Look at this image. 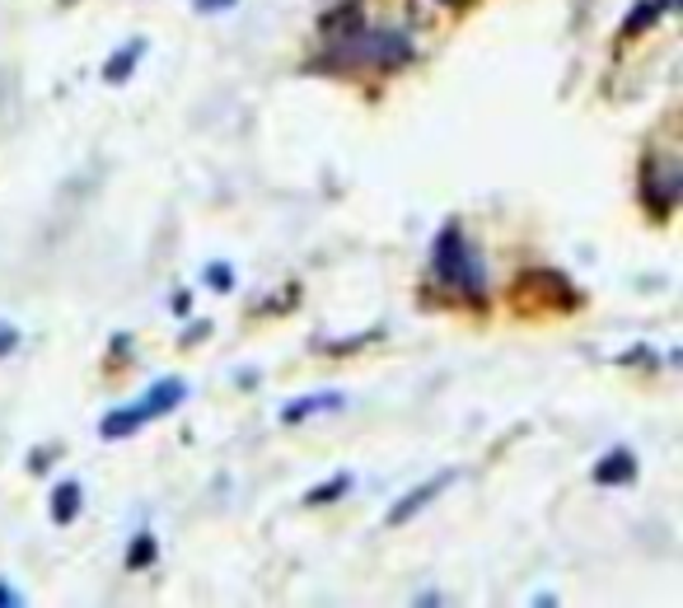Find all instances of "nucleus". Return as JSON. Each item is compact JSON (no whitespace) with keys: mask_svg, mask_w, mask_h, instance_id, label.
I'll return each instance as SVG.
<instances>
[{"mask_svg":"<svg viewBox=\"0 0 683 608\" xmlns=\"http://www.w3.org/2000/svg\"><path fill=\"white\" fill-rule=\"evenodd\" d=\"M14 347H20V333H14L10 323H0V356H10Z\"/></svg>","mask_w":683,"mask_h":608,"instance_id":"obj_12","label":"nucleus"},{"mask_svg":"<svg viewBox=\"0 0 683 608\" xmlns=\"http://www.w3.org/2000/svg\"><path fill=\"white\" fill-rule=\"evenodd\" d=\"M636 477V459L628 449H613V455H604L599 468H595V482H632Z\"/></svg>","mask_w":683,"mask_h":608,"instance_id":"obj_5","label":"nucleus"},{"mask_svg":"<svg viewBox=\"0 0 683 608\" xmlns=\"http://www.w3.org/2000/svg\"><path fill=\"white\" fill-rule=\"evenodd\" d=\"M141 52H146V42H141V38H136V42H127V47H122V52H117V57L103 66V80H108V85L127 80V75H132V66H136V57H141Z\"/></svg>","mask_w":683,"mask_h":608,"instance_id":"obj_6","label":"nucleus"},{"mask_svg":"<svg viewBox=\"0 0 683 608\" xmlns=\"http://www.w3.org/2000/svg\"><path fill=\"white\" fill-rule=\"evenodd\" d=\"M431 268H436V276L445 281L449 290L469 295V300H483L487 295V268L483 258H477V248L463 239L459 225H445L436 234V253H431Z\"/></svg>","mask_w":683,"mask_h":608,"instance_id":"obj_1","label":"nucleus"},{"mask_svg":"<svg viewBox=\"0 0 683 608\" xmlns=\"http://www.w3.org/2000/svg\"><path fill=\"white\" fill-rule=\"evenodd\" d=\"M337 408H347V394H323V398H300V402H290V408L282 412L286 426H295V421H305V417H319V412H337Z\"/></svg>","mask_w":683,"mask_h":608,"instance_id":"obj_4","label":"nucleus"},{"mask_svg":"<svg viewBox=\"0 0 683 608\" xmlns=\"http://www.w3.org/2000/svg\"><path fill=\"white\" fill-rule=\"evenodd\" d=\"M207 281H211L215 290H229V268H225V262H211V268H207Z\"/></svg>","mask_w":683,"mask_h":608,"instance_id":"obj_11","label":"nucleus"},{"mask_svg":"<svg viewBox=\"0 0 683 608\" xmlns=\"http://www.w3.org/2000/svg\"><path fill=\"white\" fill-rule=\"evenodd\" d=\"M342 492H351V477L347 473H337L333 482H323V487L309 492V506H323V501H333V496H342Z\"/></svg>","mask_w":683,"mask_h":608,"instance_id":"obj_9","label":"nucleus"},{"mask_svg":"<svg viewBox=\"0 0 683 608\" xmlns=\"http://www.w3.org/2000/svg\"><path fill=\"white\" fill-rule=\"evenodd\" d=\"M449 477H455V473H440V477H431L426 482V487H417V492H408V496H402V501L389 510V524H402V520H412V514L417 510H422L426 501H431V496H440L445 487H449Z\"/></svg>","mask_w":683,"mask_h":608,"instance_id":"obj_2","label":"nucleus"},{"mask_svg":"<svg viewBox=\"0 0 683 608\" xmlns=\"http://www.w3.org/2000/svg\"><path fill=\"white\" fill-rule=\"evenodd\" d=\"M141 421H150V417L141 412V402H136V408H122V412H108V417H103V435H108V441H117V435H132L136 426H141Z\"/></svg>","mask_w":683,"mask_h":608,"instance_id":"obj_7","label":"nucleus"},{"mask_svg":"<svg viewBox=\"0 0 683 608\" xmlns=\"http://www.w3.org/2000/svg\"><path fill=\"white\" fill-rule=\"evenodd\" d=\"M75 510H80V482H61L52 496V514L66 524V520H75Z\"/></svg>","mask_w":683,"mask_h":608,"instance_id":"obj_8","label":"nucleus"},{"mask_svg":"<svg viewBox=\"0 0 683 608\" xmlns=\"http://www.w3.org/2000/svg\"><path fill=\"white\" fill-rule=\"evenodd\" d=\"M0 604H20V595H14V590H5V585H0Z\"/></svg>","mask_w":683,"mask_h":608,"instance_id":"obj_14","label":"nucleus"},{"mask_svg":"<svg viewBox=\"0 0 683 608\" xmlns=\"http://www.w3.org/2000/svg\"><path fill=\"white\" fill-rule=\"evenodd\" d=\"M183 398H188V384H183V380H160L150 388V398L141 402V412L146 417H164V412H174Z\"/></svg>","mask_w":683,"mask_h":608,"instance_id":"obj_3","label":"nucleus"},{"mask_svg":"<svg viewBox=\"0 0 683 608\" xmlns=\"http://www.w3.org/2000/svg\"><path fill=\"white\" fill-rule=\"evenodd\" d=\"M160 553V543H154L150 534H136V543H132V553H127V567L136 571V567H146V561Z\"/></svg>","mask_w":683,"mask_h":608,"instance_id":"obj_10","label":"nucleus"},{"mask_svg":"<svg viewBox=\"0 0 683 608\" xmlns=\"http://www.w3.org/2000/svg\"><path fill=\"white\" fill-rule=\"evenodd\" d=\"M197 14H215V10H225V5H235V0H193Z\"/></svg>","mask_w":683,"mask_h":608,"instance_id":"obj_13","label":"nucleus"}]
</instances>
